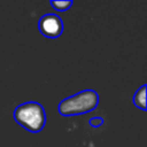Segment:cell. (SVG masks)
<instances>
[{
  "instance_id": "obj_1",
  "label": "cell",
  "mask_w": 147,
  "mask_h": 147,
  "mask_svg": "<svg viewBox=\"0 0 147 147\" xmlns=\"http://www.w3.org/2000/svg\"><path fill=\"white\" fill-rule=\"evenodd\" d=\"M13 116L18 125L32 133L40 132L44 129L47 119L42 105L36 101H29L18 105L14 109Z\"/></svg>"
},
{
  "instance_id": "obj_2",
  "label": "cell",
  "mask_w": 147,
  "mask_h": 147,
  "mask_svg": "<svg viewBox=\"0 0 147 147\" xmlns=\"http://www.w3.org/2000/svg\"><path fill=\"white\" fill-rule=\"evenodd\" d=\"M99 105V94L94 90H84L63 99L57 107L62 116H77L91 113Z\"/></svg>"
},
{
  "instance_id": "obj_3",
  "label": "cell",
  "mask_w": 147,
  "mask_h": 147,
  "mask_svg": "<svg viewBox=\"0 0 147 147\" xmlns=\"http://www.w3.org/2000/svg\"><path fill=\"white\" fill-rule=\"evenodd\" d=\"M38 29L44 37L56 39L63 32V22L59 15L48 13L39 18Z\"/></svg>"
},
{
  "instance_id": "obj_4",
  "label": "cell",
  "mask_w": 147,
  "mask_h": 147,
  "mask_svg": "<svg viewBox=\"0 0 147 147\" xmlns=\"http://www.w3.org/2000/svg\"><path fill=\"white\" fill-rule=\"evenodd\" d=\"M133 103L137 108L146 111V85H142L133 95Z\"/></svg>"
},
{
  "instance_id": "obj_5",
  "label": "cell",
  "mask_w": 147,
  "mask_h": 147,
  "mask_svg": "<svg viewBox=\"0 0 147 147\" xmlns=\"http://www.w3.org/2000/svg\"><path fill=\"white\" fill-rule=\"evenodd\" d=\"M51 6L54 9H56L57 11H65V10H68L72 6V1H70V0H64V1L52 0L51 1Z\"/></svg>"
},
{
  "instance_id": "obj_6",
  "label": "cell",
  "mask_w": 147,
  "mask_h": 147,
  "mask_svg": "<svg viewBox=\"0 0 147 147\" xmlns=\"http://www.w3.org/2000/svg\"><path fill=\"white\" fill-rule=\"evenodd\" d=\"M103 118L102 117H92L88 119V124L93 127H100L103 124Z\"/></svg>"
}]
</instances>
